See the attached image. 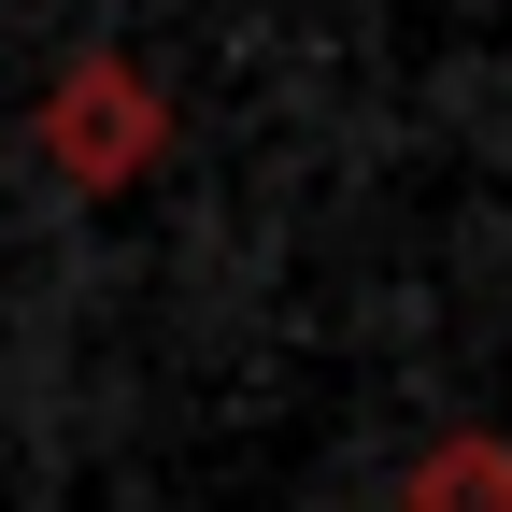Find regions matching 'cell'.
<instances>
[{"instance_id":"cell-2","label":"cell","mask_w":512,"mask_h":512,"mask_svg":"<svg viewBox=\"0 0 512 512\" xmlns=\"http://www.w3.org/2000/svg\"><path fill=\"white\" fill-rule=\"evenodd\" d=\"M413 512H512V441H441V456L413 470Z\"/></svg>"},{"instance_id":"cell-1","label":"cell","mask_w":512,"mask_h":512,"mask_svg":"<svg viewBox=\"0 0 512 512\" xmlns=\"http://www.w3.org/2000/svg\"><path fill=\"white\" fill-rule=\"evenodd\" d=\"M171 143V114H157V86L128 72V57H72L57 72V100H43V157L72 171V185H128Z\"/></svg>"}]
</instances>
